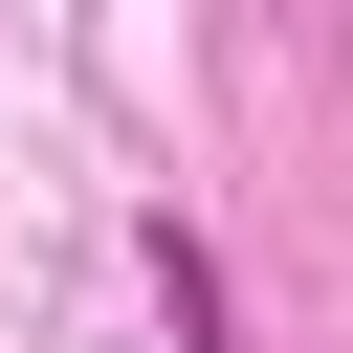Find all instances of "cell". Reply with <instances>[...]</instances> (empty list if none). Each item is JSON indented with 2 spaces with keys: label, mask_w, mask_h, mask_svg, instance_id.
Returning <instances> with one entry per match:
<instances>
[{
  "label": "cell",
  "mask_w": 353,
  "mask_h": 353,
  "mask_svg": "<svg viewBox=\"0 0 353 353\" xmlns=\"http://www.w3.org/2000/svg\"><path fill=\"white\" fill-rule=\"evenodd\" d=\"M154 309H176V353H221V265H199V221H154Z\"/></svg>",
  "instance_id": "6da1fadb"
}]
</instances>
